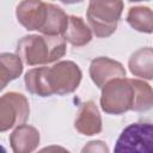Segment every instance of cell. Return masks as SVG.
Returning <instances> with one entry per match:
<instances>
[{"mask_svg":"<svg viewBox=\"0 0 153 153\" xmlns=\"http://www.w3.org/2000/svg\"><path fill=\"white\" fill-rule=\"evenodd\" d=\"M152 104V87L143 80L115 78L102 87L100 108L109 115H122L129 110L147 111Z\"/></svg>","mask_w":153,"mask_h":153,"instance_id":"obj_1","label":"cell"},{"mask_svg":"<svg viewBox=\"0 0 153 153\" xmlns=\"http://www.w3.org/2000/svg\"><path fill=\"white\" fill-rule=\"evenodd\" d=\"M16 54L27 66L55 62L66 54V41L61 36L27 35L17 43Z\"/></svg>","mask_w":153,"mask_h":153,"instance_id":"obj_2","label":"cell"},{"mask_svg":"<svg viewBox=\"0 0 153 153\" xmlns=\"http://www.w3.org/2000/svg\"><path fill=\"white\" fill-rule=\"evenodd\" d=\"M122 11L123 0L111 4L90 1L86 12V18L90 29L96 35V37L105 38L111 36L116 31Z\"/></svg>","mask_w":153,"mask_h":153,"instance_id":"obj_3","label":"cell"},{"mask_svg":"<svg viewBox=\"0 0 153 153\" xmlns=\"http://www.w3.org/2000/svg\"><path fill=\"white\" fill-rule=\"evenodd\" d=\"M152 124L149 122L131 123L126 127L118 136L115 152H137L151 153L152 152Z\"/></svg>","mask_w":153,"mask_h":153,"instance_id":"obj_4","label":"cell"},{"mask_svg":"<svg viewBox=\"0 0 153 153\" xmlns=\"http://www.w3.org/2000/svg\"><path fill=\"white\" fill-rule=\"evenodd\" d=\"M30 106L26 97L18 92L0 96V131L10 130L26 122Z\"/></svg>","mask_w":153,"mask_h":153,"instance_id":"obj_5","label":"cell"},{"mask_svg":"<svg viewBox=\"0 0 153 153\" xmlns=\"http://www.w3.org/2000/svg\"><path fill=\"white\" fill-rule=\"evenodd\" d=\"M81 78V69L73 61H59L48 69V79L53 94L65 96L74 92L79 87Z\"/></svg>","mask_w":153,"mask_h":153,"instance_id":"obj_6","label":"cell"},{"mask_svg":"<svg viewBox=\"0 0 153 153\" xmlns=\"http://www.w3.org/2000/svg\"><path fill=\"white\" fill-rule=\"evenodd\" d=\"M16 17L26 30L39 31L45 23L47 2L42 0H22L17 5Z\"/></svg>","mask_w":153,"mask_h":153,"instance_id":"obj_7","label":"cell"},{"mask_svg":"<svg viewBox=\"0 0 153 153\" xmlns=\"http://www.w3.org/2000/svg\"><path fill=\"white\" fill-rule=\"evenodd\" d=\"M88 72L92 81L99 88H102L108 81L115 78L126 76V69L123 65L106 56H99L93 59L91 61Z\"/></svg>","mask_w":153,"mask_h":153,"instance_id":"obj_8","label":"cell"},{"mask_svg":"<svg viewBox=\"0 0 153 153\" xmlns=\"http://www.w3.org/2000/svg\"><path fill=\"white\" fill-rule=\"evenodd\" d=\"M74 128L82 135H96L102 131V117L94 102L87 100L81 104L74 121Z\"/></svg>","mask_w":153,"mask_h":153,"instance_id":"obj_9","label":"cell"},{"mask_svg":"<svg viewBox=\"0 0 153 153\" xmlns=\"http://www.w3.org/2000/svg\"><path fill=\"white\" fill-rule=\"evenodd\" d=\"M10 143L14 153H31L39 145V133L32 126L19 124L11 133Z\"/></svg>","mask_w":153,"mask_h":153,"instance_id":"obj_10","label":"cell"},{"mask_svg":"<svg viewBox=\"0 0 153 153\" xmlns=\"http://www.w3.org/2000/svg\"><path fill=\"white\" fill-rule=\"evenodd\" d=\"M65 41L74 47L86 45L92 39V31L82 18L76 16H68L66 30L62 33Z\"/></svg>","mask_w":153,"mask_h":153,"instance_id":"obj_11","label":"cell"},{"mask_svg":"<svg viewBox=\"0 0 153 153\" xmlns=\"http://www.w3.org/2000/svg\"><path fill=\"white\" fill-rule=\"evenodd\" d=\"M129 71L133 75L146 80L153 78V50L151 47L140 48L131 54L128 62Z\"/></svg>","mask_w":153,"mask_h":153,"instance_id":"obj_12","label":"cell"},{"mask_svg":"<svg viewBox=\"0 0 153 153\" xmlns=\"http://www.w3.org/2000/svg\"><path fill=\"white\" fill-rule=\"evenodd\" d=\"M48 69L49 67H37L29 69L25 73L24 76L25 87L31 94L39 97L53 96V91L50 88L49 79H48Z\"/></svg>","mask_w":153,"mask_h":153,"instance_id":"obj_13","label":"cell"},{"mask_svg":"<svg viewBox=\"0 0 153 153\" xmlns=\"http://www.w3.org/2000/svg\"><path fill=\"white\" fill-rule=\"evenodd\" d=\"M68 23L67 13L59 6L47 2V18L43 27L39 30L43 35L61 36Z\"/></svg>","mask_w":153,"mask_h":153,"instance_id":"obj_14","label":"cell"},{"mask_svg":"<svg viewBox=\"0 0 153 153\" xmlns=\"http://www.w3.org/2000/svg\"><path fill=\"white\" fill-rule=\"evenodd\" d=\"M23 73V61L17 54L1 53L0 54V91H2L7 84Z\"/></svg>","mask_w":153,"mask_h":153,"instance_id":"obj_15","label":"cell"},{"mask_svg":"<svg viewBox=\"0 0 153 153\" xmlns=\"http://www.w3.org/2000/svg\"><path fill=\"white\" fill-rule=\"evenodd\" d=\"M127 23L136 31L152 33L153 31V14L149 7L135 6L130 7L127 14Z\"/></svg>","mask_w":153,"mask_h":153,"instance_id":"obj_16","label":"cell"},{"mask_svg":"<svg viewBox=\"0 0 153 153\" xmlns=\"http://www.w3.org/2000/svg\"><path fill=\"white\" fill-rule=\"evenodd\" d=\"M86 151H91V152H94V151L109 152L108 147L105 146V143L103 141H91V142H88V146H85L82 148V152H86Z\"/></svg>","mask_w":153,"mask_h":153,"instance_id":"obj_17","label":"cell"},{"mask_svg":"<svg viewBox=\"0 0 153 153\" xmlns=\"http://www.w3.org/2000/svg\"><path fill=\"white\" fill-rule=\"evenodd\" d=\"M62 4H66V5H73V4H78V2H81L82 0H60Z\"/></svg>","mask_w":153,"mask_h":153,"instance_id":"obj_18","label":"cell"},{"mask_svg":"<svg viewBox=\"0 0 153 153\" xmlns=\"http://www.w3.org/2000/svg\"><path fill=\"white\" fill-rule=\"evenodd\" d=\"M90 1H94V2H108V4H111V2H117L120 0H90Z\"/></svg>","mask_w":153,"mask_h":153,"instance_id":"obj_19","label":"cell"},{"mask_svg":"<svg viewBox=\"0 0 153 153\" xmlns=\"http://www.w3.org/2000/svg\"><path fill=\"white\" fill-rule=\"evenodd\" d=\"M130 2H139V1H148V0H129Z\"/></svg>","mask_w":153,"mask_h":153,"instance_id":"obj_20","label":"cell"},{"mask_svg":"<svg viewBox=\"0 0 153 153\" xmlns=\"http://www.w3.org/2000/svg\"><path fill=\"white\" fill-rule=\"evenodd\" d=\"M0 151H2V152H5V148H2V147L0 146Z\"/></svg>","mask_w":153,"mask_h":153,"instance_id":"obj_21","label":"cell"}]
</instances>
